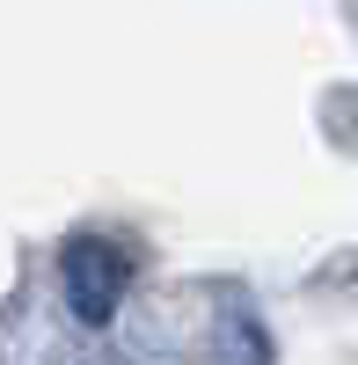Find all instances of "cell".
I'll return each mask as SVG.
<instances>
[{"label":"cell","mask_w":358,"mask_h":365,"mask_svg":"<svg viewBox=\"0 0 358 365\" xmlns=\"http://www.w3.org/2000/svg\"><path fill=\"white\" fill-rule=\"evenodd\" d=\"M58 270H66V307L88 329H103L117 314V299H125V285H132V256L117 249V241H103V234H73Z\"/></svg>","instance_id":"obj_1"}]
</instances>
